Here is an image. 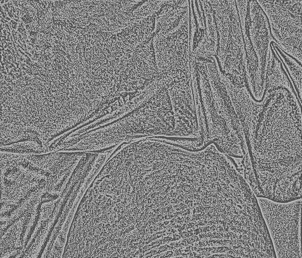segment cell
<instances>
[{
    "instance_id": "obj_1",
    "label": "cell",
    "mask_w": 302,
    "mask_h": 258,
    "mask_svg": "<svg viewBox=\"0 0 302 258\" xmlns=\"http://www.w3.org/2000/svg\"><path fill=\"white\" fill-rule=\"evenodd\" d=\"M301 137L300 108H267L257 118L246 141L258 197L301 199Z\"/></svg>"
}]
</instances>
